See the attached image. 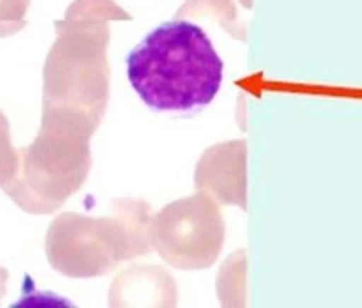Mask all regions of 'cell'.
I'll return each mask as SVG.
<instances>
[{
  "instance_id": "1",
  "label": "cell",
  "mask_w": 362,
  "mask_h": 308,
  "mask_svg": "<svg viewBox=\"0 0 362 308\" xmlns=\"http://www.w3.org/2000/svg\"><path fill=\"white\" fill-rule=\"evenodd\" d=\"M129 82L154 111L194 115L221 89L223 60L199 25H158L127 57Z\"/></svg>"
},
{
  "instance_id": "2",
  "label": "cell",
  "mask_w": 362,
  "mask_h": 308,
  "mask_svg": "<svg viewBox=\"0 0 362 308\" xmlns=\"http://www.w3.org/2000/svg\"><path fill=\"white\" fill-rule=\"evenodd\" d=\"M111 21H131L112 0H74L57 22L44 64V107L78 113L96 129L109 102Z\"/></svg>"
},
{
  "instance_id": "3",
  "label": "cell",
  "mask_w": 362,
  "mask_h": 308,
  "mask_svg": "<svg viewBox=\"0 0 362 308\" xmlns=\"http://www.w3.org/2000/svg\"><path fill=\"white\" fill-rule=\"evenodd\" d=\"M96 127L78 113L44 107L33 144L18 149V167L4 193L28 214H53L82 189L90 171Z\"/></svg>"
},
{
  "instance_id": "4",
  "label": "cell",
  "mask_w": 362,
  "mask_h": 308,
  "mask_svg": "<svg viewBox=\"0 0 362 308\" xmlns=\"http://www.w3.org/2000/svg\"><path fill=\"white\" fill-rule=\"evenodd\" d=\"M154 214L141 200H115L105 218L64 212L45 236L47 261L67 278L89 280L115 270L122 261L153 252Z\"/></svg>"
},
{
  "instance_id": "5",
  "label": "cell",
  "mask_w": 362,
  "mask_h": 308,
  "mask_svg": "<svg viewBox=\"0 0 362 308\" xmlns=\"http://www.w3.org/2000/svg\"><path fill=\"white\" fill-rule=\"evenodd\" d=\"M151 241L163 261L181 270L212 267L225 243L219 203L199 190L170 203L154 214Z\"/></svg>"
},
{
  "instance_id": "6",
  "label": "cell",
  "mask_w": 362,
  "mask_h": 308,
  "mask_svg": "<svg viewBox=\"0 0 362 308\" xmlns=\"http://www.w3.org/2000/svg\"><path fill=\"white\" fill-rule=\"evenodd\" d=\"M194 185L219 205L247 210V142H225L206 149L196 167Z\"/></svg>"
},
{
  "instance_id": "7",
  "label": "cell",
  "mask_w": 362,
  "mask_h": 308,
  "mask_svg": "<svg viewBox=\"0 0 362 308\" xmlns=\"http://www.w3.org/2000/svg\"><path fill=\"white\" fill-rule=\"evenodd\" d=\"M177 287L160 267H134L119 274L111 285V307H174Z\"/></svg>"
},
{
  "instance_id": "8",
  "label": "cell",
  "mask_w": 362,
  "mask_h": 308,
  "mask_svg": "<svg viewBox=\"0 0 362 308\" xmlns=\"http://www.w3.org/2000/svg\"><path fill=\"white\" fill-rule=\"evenodd\" d=\"M176 18H196V21H214L216 24L232 35L245 40V25L238 21V11L232 0H185L176 13Z\"/></svg>"
},
{
  "instance_id": "9",
  "label": "cell",
  "mask_w": 362,
  "mask_h": 308,
  "mask_svg": "<svg viewBox=\"0 0 362 308\" xmlns=\"http://www.w3.org/2000/svg\"><path fill=\"white\" fill-rule=\"evenodd\" d=\"M245 268H247L245 251H239L226 259V263L219 270L218 296L226 307L245 304Z\"/></svg>"
},
{
  "instance_id": "10",
  "label": "cell",
  "mask_w": 362,
  "mask_h": 308,
  "mask_svg": "<svg viewBox=\"0 0 362 308\" xmlns=\"http://www.w3.org/2000/svg\"><path fill=\"white\" fill-rule=\"evenodd\" d=\"M18 167V151L13 147L11 131L6 115L0 111V189L9 183Z\"/></svg>"
},
{
  "instance_id": "11",
  "label": "cell",
  "mask_w": 362,
  "mask_h": 308,
  "mask_svg": "<svg viewBox=\"0 0 362 308\" xmlns=\"http://www.w3.org/2000/svg\"><path fill=\"white\" fill-rule=\"evenodd\" d=\"M28 8L29 0H0V38L24 29Z\"/></svg>"
},
{
  "instance_id": "12",
  "label": "cell",
  "mask_w": 362,
  "mask_h": 308,
  "mask_svg": "<svg viewBox=\"0 0 362 308\" xmlns=\"http://www.w3.org/2000/svg\"><path fill=\"white\" fill-rule=\"evenodd\" d=\"M6 285H8V270L0 267V301L6 296Z\"/></svg>"
},
{
  "instance_id": "13",
  "label": "cell",
  "mask_w": 362,
  "mask_h": 308,
  "mask_svg": "<svg viewBox=\"0 0 362 308\" xmlns=\"http://www.w3.org/2000/svg\"><path fill=\"white\" fill-rule=\"evenodd\" d=\"M241 4H243L245 8H252V0H241Z\"/></svg>"
}]
</instances>
